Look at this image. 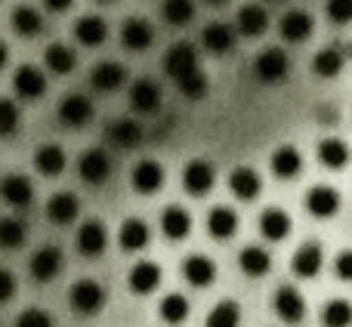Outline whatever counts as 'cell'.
<instances>
[{
  "mask_svg": "<svg viewBox=\"0 0 352 327\" xmlns=\"http://www.w3.org/2000/svg\"><path fill=\"white\" fill-rule=\"evenodd\" d=\"M68 303H72V309L80 312V315H96L105 306V287L93 278H80L68 287Z\"/></svg>",
  "mask_w": 352,
  "mask_h": 327,
  "instance_id": "obj_1",
  "label": "cell"
},
{
  "mask_svg": "<svg viewBox=\"0 0 352 327\" xmlns=\"http://www.w3.org/2000/svg\"><path fill=\"white\" fill-rule=\"evenodd\" d=\"M207 3H213V6H217V3H226V0H207Z\"/></svg>",
  "mask_w": 352,
  "mask_h": 327,
  "instance_id": "obj_51",
  "label": "cell"
},
{
  "mask_svg": "<svg viewBox=\"0 0 352 327\" xmlns=\"http://www.w3.org/2000/svg\"><path fill=\"white\" fill-rule=\"evenodd\" d=\"M349 56H352V43H349Z\"/></svg>",
  "mask_w": 352,
  "mask_h": 327,
  "instance_id": "obj_53",
  "label": "cell"
},
{
  "mask_svg": "<svg viewBox=\"0 0 352 327\" xmlns=\"http://www.w3.org/2000/svg\"><path fill=\"white\" fill-rule=\"evenodd\" d=\"M152 41H155V31H152V25H148L146 19L133 16V19H127V22H124L121 43L130 49V53H142V49H148V47H152Z\"/></svg>",
  "mask_w": 352,
  "mask_h": 327,
  "instance_id": "obj_20",
  "label": "cell"
},
{
  "mask_svg": "<svg viewBox=\"0 0 352 327\" xmlns=\"http://www.w3.org/2000/svg\"><path fill=\"white\" fill-rule=\"evenodd\" d=\"M198 49L192 47V43H173L170 49H167V56H164V71H167V78H173V84L179 78H186V74H192V71H198Z\"/></svg>",
  "mask_w": 352,
  "mask_h": 327,
  "instance_id": "obj_4",
  "label": "cell"
},
{
  "mask_svg": "<svg viewBox=\"0 0 352 327\" xmlns=\"http://www.w3.org/2000/svg\"><path fill=\"white\" fill-rule=\"evenodd\" d=\"M238 266H241V272L248 275V278H263V275L272 269V256H269L266 247L250 244V247H244L241 253H238Z\"/></svg>",
  "mask_w": 352,
  "mask_h": 327,
  "instance_id": "obj_32",
  "label": "cell"
},
{
  "mask_svg": "<svg viewBox=\"0 0 352 327\" xmlns=\"http://www.w3.org/2000/svg\"><path fill=\"white\" fill-rule=\"evenodd\" d=\"M324 12H328V19L334 25H346L352 22V0H328Z\"/></svg>",
  "mask_w": 352,
  "mask_h": 327,
  "instance_id": "obj_46",
  "label": "cell"
},
{
  "mask_svg": "<svg viewBox=\"0 0 352 327\" xmlns=\"http://www.w3.org/2000/svg\"><path fill=\"white\" fill-rule=\"evenodd\" d=\"M0 198H3L10 207L25 210V207H31V201H34V185H31L28 176L10 173V176H3V182H0Z\"/></svg>",
  "mask_w": 352,
  "mask_h": 327,
  "instance_id": "obj_11",
  "label": "cell"
},
{
  "mask_svg": "<svg viewBox=\"0 0 352 327\" xmlns=\"http://www.w3.org/2000/svg\"><path fill=\"white\" fill-rule=\"evenodd\" d=\"M80 213V201L74 192H56L47 201V219L53 225H72Z\"/></svg>",
  "mask_w": 352,
  "mask_h": 327,
  "instance_id": "obj_15",
  "label": "cell"
},
{
  "mask_svg": "<svg viewBox=\"0 0 352 327\" xmlns=\"http://www.w3.org/2000/svg\"><path fill=\"white\" fill-rule=\"evenodd\" d=\"M99 3H111V0H99Z\"/></svg>",
  "mask_w": 352,
  "mask_h": 327,
  "instance_id": "obj_52",
  "label": "cell"
},
{
  "mask_svg": "<svg viewBox=\"0 0 352 327\" xmlns=\"http://www.w3.org/2000/svg\"><path fill=\"white\" fill-rule=\"evenodd\" d=\"M12 90H16L19 99L34 102V99H41L47 93V74L37 65H19L16 74H12Z\"/></svg>",
  "mask_w": 352,
  "mask_h": 327,
  "instance_id": "obj_7",
  "label": "cell"
},
{
  "mask_svg": "<svg viewBox=\"0 0 352 327\" xmlns=\"http://www.w3.org/2000/svg\"><path fill=\"white\" fill-rule=\"evenodd\" d=\"M334 272L340 281H352V250H343L334 260Z\"/></svg>",
  "mask_w": 352,
  "mask_h": 327,
  "instance_id": "obj_48",
  "label": "cell"
},
{
  "mask_svg": "<svg viewBox=\"0 0 352 327\" xmlns=\"http://www.w3.org/2000/svg\"><path fill=\"white\" fill-rule=\"evenodd\" d=\"M12 28L22 37H34V34H41V28H43V16L34 6H16V10H12Z\"/></svg>",
  "mask_w": 352,
  "mask_h": 327,
  "instance_id": "obj_37",
  "label": "cell"
},
{
  "mask_svg": "<svg viewBox=\"0 0 352 327\" xmlns=\"http://www.w3.org/2000/svg\"><path fill=\"white\" fill-rule=\"evenodd\" d=\"M142 127L133 121V117H121V121H111L109 124V142L118 148H124V152H130V148H136L142 142Z\"/></svg>",
  "mask_w": 352,
  "mask_h": 327,
  "instance_id": "obj_27",
  "label": "cell"
},
{
  "mask_svg": "<svg viewBox=\"0 0 352 327\" xmlns=\"http://www.w3.org/2000/svg\"><path fill=\"white\" fill-rule=\"evenodd\" d=\"M303 204L316 219H331V216H337V210H340V192L331 185H316L306 192Z\"/></svg>",
  "mask_w": 352,
  "mask_h": 327,
  "instance_id": "obj_10",
  "label": "cell"
},
{
  "mask_svg": "<svg viewBox=\"0 0 352 327\" xmlns=\"http://www.w3.org/2000/svg\"><path fill=\"white\" fill-rule=\"evenodd\" d=\"M213 182H217V170H213V164L204 161V158L188 161L186 170H182V185H186V192L195 194V198L210 192Z\"/></svg>",
  "mask_w": 352,
  "mask_h": 327,
  "instance_id": "obj_6",
  "label": "cell"
},
{
  "mask_svg": "<svg viewBox=\"0 0 352 327\" xmlns=\"http://www.w3.org/2000/svg\"><path fill=\"white\" fill-rule=\"evenodd\" d=\"M105 37H109V25L102 16H80L74 22V41L80 47H102Z\"/></svg>",
  "mask_w": 352,
  "mask_h": 327,
  "instance_id": "obj_23",
  "label": "cell"
},
{
  "mask_svg": "<svg viewBox=\"0 0 352 327\" xmlns=\"http://www.w3.org/2000/svg\"><path fill=\"white\" fill-rule=\"evenodd\" d=\"M148 241H152V229H148V223H142V219H136V216L124 219L121 232H118V244H121V250H127V253H140V250L148 247Z\"/></svg>",
  "mask_w": 352,
  "mask_h": 327,
  "instance_id": "obj_17",
  "label": "cell"
},
{
  "mask_svg": "<svg viewBox=\"0 0 352 327\" xmlns=\"http://www.w3.org/2000/svg\"><path fill=\"white\" fill-rule=\"evenodd\" d=\"M65 161L68 158H65V152H62V146H53V142H50V146H41L34 152V170L41 176H50V179L65 170Z\"/></svg>",
  "mask_w": 352,
  "mask_h": 327,
  "instance_id": "obj_35",
  "label": "cell"
},
{
  "mask_svg": "<svg viewBox=\"0 0 352 327\" xmlns=\"http://www.w3.org/2000/svg\"><path fill=\"white\" fill-rule=\"evenodd\" d=\"M59 121L74 130L87 127L93 121V102L87 96H80V93H72V96H65L59 102Z\"/></svg>",
  "mask_w": 352,
  "mask_h": 327,
  "instance_id": "obj_14",
  "label": "cell"
},
{
  "mask_svg": "<svg viewBox=\"0 0 352 327\" xmlns=\"http://www.w3.org/2000/svg\"><path fill=\"white\" fill-rule=\"evenodd\" d=\"M287 71H291V59H287V53L281 47L263 49L254 59V78L260 84H281L287 78Z\"/></svg>",
  "mask_w": 352,
  "mask_h": 327,
  "instance_id": "obj_2",
  "label": "cell"
},
{
  "mask_svg": "<svg viewBox=\"0 0 352 327\" xmlns=\"http://www.w3.org/2000/svg\"><path fill=\"white\" fill-rule=\"evenodd\" d=\"M207 232H210V238H217V241H229L238 232V213L232 210V207H213V210L207 213Z\"/></svg>",
  "mask_w": 352,
  "mask_h": 327,
  "instance_id": "obj_29",
  "label": "cell"
},
{
  "mask_svg": "<svg viewBox=\"0 0 352 327\" xmlns=\"http://www.w3.org/2000/svg\"><path fill=\"white\" fill-rule=\"evenodd\" d=\"M72 3L74 0H43V6H47L50 12H65V10H72Z\"/></svg>",
  "mask_w": 352,
  "mask_h": 327,
  "instance_id": "obj_49",
  "label": "cell"
},
{
  "mask_svg": "<svg viewBox=\"0 0 352 327\" xmlns=\"http://www.w3.org/2000/svg\"><path fill=\"white\" fill-rule=\"evenodd\" d=\"M260 232L266 241H285L291 235V216H287L281 207H269L260 216Z\"/></svg>",
  "mask_w": 352,
  "mask_h": 327,
  "instance_id": "obj_31",
  "label": "cell"
},
{
  "mask_svg": "<svg viewBox=\"0 0 352 327\" xmlns=\"http://www.w3.org/2000/svg\"><path fill=\"white\" fill-rule=\"evenodd\" d=\"M158 284H161V266H158V262L140 260L133 269H130V291H133V293L146 297V293H152Z\"/></svg>",
  "mask_w": 352,
  "mask_h": 327,
  "instance_id": "obj_25",
  "label": "cell"
},
{
  "mask_svg": "<svg viewBox=\"0 0 352 327\" xmlns=\"http://www.w3.org/2000/svg\"><path fill=\"white\" fill-rule=\"evenodd\" d=\"M43 65L53 74H72L78 68V56L68 43H50L47 53H43Z\"/></svg>",
  "mask_w": 352,
  "mask_h": 327,
  "instance_id": "obj_33",
  "label": "cell"
},
{
  "mask_svg": "<svg viewBox=\"0 0 352 327\" xmlns=\"http://www.w3.org/2000/svg\"><path fill=\"white\" fill-rule=\"evenodd\" d=\"M161 16H164V22L173 25V28H186L195 19V3L192 0H164Z\"/></svg>",
  "mask_w": 352,
  "mask_h": 327,
  "instance_id": "obj_40",
  "label": "cell"
},
{
  "mask_svg": "<svg viewBox=\"0 0 352 327\" xmlns=\"http://www.w3.org/2000/svg\"><path fill=\"white\" fill-rule=\"evenodd\" d=\"M28 272L34 281H41V284H47V281H53L56 275L62 272V250L59 247H41L34 256H31L28 262Z\"/></svg>",
  "mask_w": 352,
  "mask_h": 327,
  "instance_id": "obj_13",
  "label": "cell"
},
{
  "mask_svg": "<svg viewBox=\"0 0 352 327\" xmlns=\"http://www.w3.org/2000/svg\"><path fill=\"white\" fill-rule=\"evenodd\" d=\"M322 266H324V253L316 241L300 244L297 253H294V262H291V269L300 275V278H316V275L322 272Z\"/></svg>",
  "mask_w": 352,
  "mask_h": 327,
  "instance_id": "obj_22",
  "label": "cell"
},
{
  "mask_svg": "<svg viewBox=\"0 0 352 327\" xmlns=\"http://www.w3.org/2000/svg\"><path fill=\"white\" fill-rule=\"evenodd\" d=\"M343 62H346L343 49L324 47V49H318L316 59H312V71H316L318 78H337V74L343 71Z\"/></svg>",
  "mask_w": 352,
  "mask_h": 327,
  "instance_id": "obj_36",
  "label": "cell"
},
{
  "mask_svg": "<svg viewBox=\"0 0 352 327\" xmlns=\"http://www.w3.org/2000/svg\"><path fill=\"white\" fill-rule=\"evenodd\" d=\"M275 315H278L285 324L303 322L306 303H303V293H300L294 284H281L278 291H275Z\"/></svg>",
  "mask_w": 352,
  "mask_h": 327,
  "instance_id": "obj_8",
  "label": "cell"
},
{
  "mask_svg": "<svg viewBox=\"0 0 352 327\" xmlns=\"http://www.w3.org/2000/svg\"><path fill=\"white\" fill-rule=\"evenodd\" d=\"M229 192L238 201H254L263 192V179L254 167H235L229 173Z\"/></svg>",
  "mask_w": 352,
  "mask_h": 327,
  "instance_id": "obj_19",
  "label": "cell"
},
{
  "mask_svg": "<svg viewBox=\"0 0 352 327\" xmlns=\"http://www.w3.org/2000/svg\"><path fill=\"white\" fill-rule=\"evenodd\" d=\"M28 229H25L22 219L16 216H0V250H16L25 244Z\"/></svg>",
  "mask_w": 352,
  "mask_h": 327,
  "instance_id": "obj_38",
  "label": "cell"
},
{
  "mask_svg": "<svg viewBox=\"0 0 352 327\" xmlns=\"http://www.w3.org/2000/svg\"><path fill=\"white\" fill-rule=\"evenodd\" d=\"M19 121H22L19 105L12 102V99H0V136H12V133H16Z\"/></svg>",
  "mask_w": 352,
  "mask_h": 327,
  "instance_id": "obj_44",
  "label": "cell"
},
{
  "mask_svg": "<svg viewBox=\"0 0 352 327\" xmlns=\"http://www.w3.org/2000/svg\"><path fill=\"white\" fill-rule=\"evenodd\" d=\"M201 47L213 56H226L232 47H235V31L226 22H210L204 31H201Z\"/></svg>",
  "mask_w": 352,
  "mask_h": 327,
  "instance_id": "obj_24",
  "label": "cell"
},
{
  "mask_svg": "<svg viewBox=\"0 0 352 327\" xmlns=\"http://www.w3.org/2000/svg\"><path fill=\"white\" fill-rule=\"evenodd\" d=\"M78 176L87 182V185H102L111 176V158L102 148H87L78 161Z\"/></svg>",
  "mask_w": 352,
  "mask_h": 327,
  "instance_id": "obj_3",
  "label": "cell"
},
{
  "mask_svg": "<svg viewBox=\"0 0 352 327\" xmlns=\"http://www.w3.org/2000/svg\"><path fill=\"white\" fill-rule=\"evenodd\" d=\"M74 244H78V253L87 256V260L102 256L105 247H109V232H105V225L99 219H87V223H80Z\"/></svg>",
  "mask_w": 352,
  "mask_h": 327,
  "instance_id": "obj_5",
  "label": "cell"
},
{
  "mask_svg": "<svg viewBox=\"0 0 352 327\" xmlns=\"http://www.w3.org/2000/svg\"><path fill=\"white\" fill-rule=\"evenodd\" d=\"M161 322L164 324H182L188 318V300L182 297V293H167L164 300H161Z\"/></svg>",
  "mask_w": 352,
  "mask_h": 327,
  "instance_id": "obj_41",
  "label": "cell"
},
{
  "mask_svg": "<svg viewBox=\"0 0 352 327\" xmlns=\"http://www.w3.org/2000/svg\"><path fill=\"white\" fill-rule=\"evenodd\" d=\"M130 182H133V188L140 194H155L161 185H164V167H161L158 161L146 158V161H140L133 167V176H130Z\"/></svg>",
  "mask_w": 352,
  "mask_h": 327,
  "instance_id": "obj_18",
  "label": "cell"
},
{
  "mask_svg": "<svg viewBox=\"0 0 352 327\" xmlns=\"http://www.w3.org/2000/svg\"><path fill=\"white\" fill-rule=\"evenodd\" d=\"M312 28H316V19L306 10H287L278 22V34L287 43H303L312 34Z\"/></svg>",
  "mask_w": 352,
  "mask_h": 327,
  "instance_id": "obj_9",
  "label": "cell"
},
{
  "mask_svg": "<svg viewBox=\"0 0 352 327\" xmlns=\"http://www.w3.org/2000/svg\"><path fill=\"white\" fill-rule=\"evenodd\" d=\"M322 324L324 327H349L352 324L349 300H331V303L322 309Z\"/></svg>",
  "mask_w": 352,
  "mask_h": 327,
  "instance_id": "obj_42",
  "label": "cell"
},
{
  "mask_svg": "<svg viewBox=\"0 0 352 327\" xmlns=\"http://www.w3.org/2000/svg\"><path fill=\"white\" fill-rule=\"evenodd\" d=\"M269 167H272V173L278 176V179H294V176H300V170H303V155L294 146H278L272 152Z\"/></svg>",
  "mask_w": 352,
  "mask_h": 327,
  "instance_id": "obj_26",
  "label": "cell"
},
{
  "mask_svg": "<svg viewBox=\"0 0 352 327\" xmlns=\"http://www.w3.org/2000/svg\"><path fill=\"white\" fill-rule=\"evenodd\" d=\"M318 161L328 170H343L349 164V146L343 139H337V136H324L318 142Z\"/></svg>",
  "mask_w": 352,
  "mask_h": 327,
  "instance_id": "obj_34",
  "label": "cell"
},
{
  "mask_svg": "<svg viewBox=\"0 0 352 327\" xmlns=\"http://www.w3.org/2000/svg\"><path fill=\"white\" fill-rule=\"evenodd\" d=\"M16 327H53V315L47 309H22L16 318Z\"/></svg>",
  "mask_w": 352,
  "mask_h": 327,
  "instance_id": "obj_45",
  "label": "cell"
},
{
  "mask_svg": "<svg viewBox=\"0 0 352 327\" xmlns=\"http://www.w3.org/2000/svg\"><path fill=\"white\" fill-rule=\"evenodd\" d=\"M12 293H16V278H12L10 269H0V306L10 303Z\"/></svg>",
  "mask_w": 352,
  "mask_h": 327,
  "instance_id": "obj_47",
  "label": "cell"
},
{
  "mask_svg": "<svg viewBox=\"0 0 352 327\" xmlns=\"http://www.w3.org/2000/svg\"><path fill=\"white\" fill-rule=\"evenodd\" d=\"M238 324H241V306L235 300H223V303H217L210 309L204 327H238Z\"/></svg>",
  "mask_w": 352,
  "mask_h": 327,
  "instance_id": "obj_39",
  "label": "cell"
},
{
  "mask_svg": "<svg viewBox=\"0 0 352 327\" xmlns=\"http://www.w3.org/2000/svg\"><path fill=\"white\" fill-rule=\"evenodd\" d=\"M235 22L244 37H260L263 31L269 28V12H266V6H260V3H248L238 10Z\"/></svg>",
  "mask_w": 352,
  "mask_h": 327,
  "instance_id": "obj_30",
  "label": "cell"
},
{
  "mask_svg": "<svg viewBox=\"0 0 352 327\" xmlns=\"http://www.w3.org/2000/svg\"><path fill=\"white\" fill-rule=\"evenodd\" d=\"M176 90H179L186 99H204L207 90H210V80H207V74L198 68V71H192V74L176 80Z\"/></svg>",
  "mask_w": 352,
  "mask_h": 327,
  "instance_id": "obj_43",
  "label": "cell"
},
{
  "mask_svg": "<svg viewBox=\"0 0 352 327\" xmlns=\"http://www.w3.org/2000/svg\"><path fill=\"white\" fill-rule=\"evenodd\" d=\"M90 84L96 87L99 93H115L127 84V68L121 62H99L90 74Z\"/></svg>",
  "mask_w": 352,
  "mask_h": 327,
  "instance_id": "obj_21",
  "label": "cell"
},
{
  "mask_svg": "<svg viewBox=\"0 0 352 327\" xmlns=\"http://www.w3.org/2000/svg\"><path fill=\"white\" fill-rule=\"evenodd\" d=\"M182 278L192 287H210L213 278H217V262L204 253H192L182 262Z\"/></svg>",
  "mask_w": 352,
  "mask_h": 327,
  "instance_id": "obj_16",
  "label": "cell"
},
{
  "mask_svg": "<svg viewBox=\"0 0 352 327\" xmlns=\"http://www.w3.org/2000/svg\"><path fill=\"white\" fill-rule=\"evenodd\" d=\"M6 59H10V49H6V43L0 41V68L6 65Z\"/></svg>",
  "mask_w": 352,
  "mask_h": 327,
  "instance_id": "obj_50",
  "label": "cell"
},
{
  "mask_svg": "<svg viewBox=\"0 0 352 327\" xmlns=\"http://www.w3.org/2000/svg\"><path fill=\"white\" fill-rule=\"evenodd\" d=\"M161 232H164L170 241H182V238L192 232V213L179 204H170L161 213Z\"/></svg>",
  "mask_w": 352,
  "mask_h": 327,
  "instance_id": "obj_28",
  "label": "cell"
},
{
  "mask_svg": "<svg viewBox=\"0 0 352 327\" xmlns=\"http://www.w3.org/2000/svg\"><path fill=\"white\" fill-rule=\"evenodd\" d=\"M130 109L140 115H155L161 109V87L152 78H140L130 87Z\"/></svg>",
  "mask_w": 352,
  "mask_h": 327,
  "instance_id": "obj_12",
  "label": "cell"
}]
</instances>
